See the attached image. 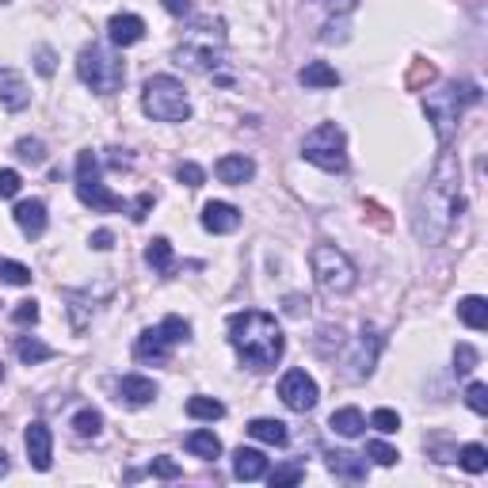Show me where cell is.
I'll return each mask as SVG.
<instances>
[{
	"mask_svg": "<svg viewBox=\"0 0 488 488\" xmlns=\"http://www.w3.org/2000/svg\"><path fill=\"white\" fill-rule=\"evenodd\" d=\"M462 214V165L450 149L438 157L431 180L420 194L416 206V233L428 244H443L447 233L454 230V218Z\"/></svg>",
	"mask_w": 488,
	"mask_h": 488,
	"instance_id": "6da1fadb",
	"label": "cell"
},
{
	"mask_svg": "<svg viewBox=\"0 0 488 488\" xmlns=\"http://www.w3.org/2000/svg\"><path fill=\"white\" fill-rule=\"evenodd\" d=\"M230 344L249 370H271L283 359L286 336L271 313H264V309H244V313L230 317Z\"/></svg>",
	"mask_w": 488,
	"mask_h": 488,
	"instance_id": "7a4b0ae2",
	"label": "cell"
},
{
	"mask_svg": "<svg viewBox=\"0 0 488 488\" xmlns=\"http://www.w3.org/2000/svg\"><path fill=\"white\" fill-rule=\"evenodd\" d=\"M477 104H481V85H474V80H447V85H438L435 92L424 95L428 122L435 126V138L443 149L450 145V138L458 134L462 115Z\"/></svg>",
	"mask_w": 488,
	"mask_h": 488,
	"instance_id": "3957f363",
	"label": "cell"
},
{
	"mask_svg": "<svg viewBox=\"0 0 488 488\" xmlns=\"http://www.w3.org/2000/svg\"><path fill=\"white\" fill-rule=\"evenodd\" d=\"M225 58V23L206 15V20H194V27L184 35V42L176 46V61L191 73H214Z\"/></svg>",
	"mask_w": 488,
	"mask_h": 488,
	"instance_id": "277c9868",
	"label": "cell"
},
{
	"mask_svg": "<svg viewBox=\"0 0 488 488\" xmlns=\"http://www.w3.org/2000/svg\"><path fill=\"white\" fill-rule=\"evenodd\" d=\"M77 77H80V85L92 88L95 95H115L126 80V65L111 46L92 42L77 54Z\"/></svg>",
	"mask_w": 488,
	"mask_h": 488,
	"instance_id": "5b68a950",
	"label": "cell"
},
{
	"mask_svg": "<svg viewBox=\"0 0 488 488\" xmlns=\"http://www.w3.org/2000/svg\"><path fill=\"white\" fill-rule=\"evenodd\" d=\"M141 111L157 122H187L191 119V100H187L184 80H176L168 73L149 77L141 88Z\"/></svg>",
	"mask_w": 488,
	"mask_h": 488,
	"instance_id": "8992f818",
	"label": "cell"
},
{
	"mask_svg": "<svg viewBox=\"0 0 488 488\" xmlns=\"http://www.w3.org/2000/svg\"><path fill=\"white\" fill-rule=\"evenodd\" d=\"M309 264H313L317 286L329 298H344V294L355 290V283H359V271H355L348 252H339L336 244H317V249L309 252Z\"/></svg>",
	"mask_w": 488,
	"mask_h": 488,
	"instance_id": "52a82bcc",
	"label": "cell"
},
{
	"mask_svg": "<svg viewBox=\"0 0 488 488\" xmlns=\"http://www.w3.org/2000/svg\"><path fill=\"white\" fill-rule=\"evenodd\" d=\"M77 199L85 203L95 214H111V210H126V199L115 191H107L104 176H100V157L85 149L77 157Z\"/></svg>",
	"mask_w": 488,
	"mask_h": 488,
	"instance_id": "ba28073f",
	"label": "cell"
},
{
	"mask_svg": "<svg viewBox=\"0 0 488 488\" xmlns=\"http://www.w3.org/2000/svg\"><path fill=\"white\" fill-rule=\"evenodd\" d=\"M302 157L309 165H317L321 172H344L348 168V138L336 122H321L317 130H309L302 141Z\"/></svg>",
	"mask_w": 488,
	"mask_h": 488,
	"instance_id": "9c48e42d",
	"label": "cell"
},
{
	"mask_svg": "<svg viewBox=\"0 0 488 488\" xmlns=\"http://www.w3.org/2000/svg\"><path fill=\"white\" fill-rule=\"evenodd\" d=\"M191 339V324L184 317H165L157 324V329H145L138 336V344H134V355H138V363H168V355L172 348H180Z\"/></svg>",
	"mask_w": 488,
	"mask_h": 488,
	"instance_id": "30bf717a",
	"label": "cell"
},
{
	"mask_svg": "<svg viewBox=\"0 0 488 488\" xmlns=\"http://www.w3.org/2000/svg\"><path fill=\"white\" fill-rule=\"evenodd\" d=\"M279 397H283V404L290 412H313L321 389L305 370H286L283 382H279Z\"/></svg>",
	"mask_w": 488,
	"mask_h": 488,
	"instance_id": "8fae6325",
	"label": "cell"
},
{
	"mask_svg": "<svg viewBox=\"0 0 488 488\" xmlns=\"http://www.w3.org/2000/svg\"><path fill=\"white\" fill-rule=\"evenodd\" d=\"M378 348H382V336L374 329H363V336L355 339V355L348 359V374L351 378H370L374 363H378Z\"/></svg>",
	"mask_w": 488,
	"mask_h": 488,
	"instance_id": "7c38bea8",
	"label": "cell"
},
{
	"mask_svg": "<svg viewBox=\"0 0 488 488\" xmlns=\"http://www.w3.org/2000/svg\"><path fill=\"white\" fill-rule=\"evenodd\" d=\"M23 447H27V458H31V465L42 469V474L54 465V435H50V428H46V424H39V420L27 428V435H23Z\"/></svg>",
	"mask_w": 488,
	"mask_h": 488,
	"instance_id": "4fadbf2b",
	"label": "cell"
},
{
	"mask_svg": "<svg viewBox=\"0 0 488 488\" xmlns=\"http://www.w3.org/2000/svg\"><path fill=\"white\" fill-rule=\"evenodd\" d=\"M203 230L225 237V233H237L240 230V210L233 203H206L203 206Z\"/></svg>",
	"mask_w": 488,
	"mask_h": 488,
	"instance_id": "5bb4252c",
	"label": "cell"
},
{
	"mask_svg": "<svg viewBox=\"0 0 488 488\" xmlns=\"http://www.w3.org/2000/svg\"><path fill=\"white\" fill-rule=\"evenodd\" d=\"M31 104V88H27V80L8 69V65H0V107L5 111H23Z\"/></svg>",
	"mask_w": 488,
	"mask_h": 488,
	"instance_id": "9a60e30c",
	"label": "cell"
},
{
	"mask_svg": "<svg viewBox=\"0 0 488 488\" xmlns=\"http://www.w3.org/2000/svg\"><path fill=\"white\" fill-rule=\"evenodd\" d=\"M12 218H15V225L23 230V237H31V240H39V237L46 233V203H42V199H23V203H15Z\"/></svg>",
	"mask_w": 488,
	"mask_h": 488,
	"instance_id": "2e32d148",
	"label": "cell"
},
{
	"mask_svg": "<svg viewBox=\"0 0 488 488\" xmlns=\"http://www.w3.org/2000/svg\"><path fill=\"white\" fill-rule=\"evenodd\" d=\"M107 39L115 42V46H138L141 39H145V20L141 15H130V12H122V15H111V23H107Z\"/></svg>",
	"mask_w": 488,
	"mask_h": 488,
	"instance_id": "e0dca14e",
	"label": "cell"
},
{
	"mask_svg": "<svg viewBox=\"0 0 488 488\" xmlns=\"http://www.w3.org/2000/svg\"><path fill=\"white\" fill-rule=\"evenodd\" d=\"M218 180L221 184H233V187H244L256 176V160L252 157H244V153H225L221 160H218Z\"/></svg>",
	"mask_w": 488,
	"mask_h": 488,
	"instance_id": "ac0fdd59",
	"label": "cell"
},
{
	"mask_svg": "<svg viewBox=\"0 0 488 488\" xmlns=\"http://www.w3.org/2000/svg\"><path fill=\"white\" fill-rule=\"evenodd\" d=\"M119 401H126L130 409H141V404L157 401V382L141 378V374H126V378L119 382Z\"/></svg>",
	"mask_w": 488,
	"mask_h": 488,
	"instance_id": "d6986e66",
	"label": "cell"
},
{
	"mask_svg": "<svg viewBox=\"0 0 488 488\" xmlns=\"http://www.w3.org/2000/svg\"><path fill=\"white\" fill-rule=\"evenodd\" d=\"M233 477H237V481H264V477H267V458H264V450L240 447V450L233 454Z\"/></svg>",
	"mask_w": 488,
	"mask_h": 488,
	"instance_id": "ffe728a7",
	"label": "cell"
},
{
	"mask_svg": "<svg viewBox=\"0 0 488 488\" xmlns=\"http://www.w3.org/2000/svg\"><path fill=\"white\" fill-rule=\"evenodd\" d=\"M329 469L339 481H366V454H348V450H332L329 454Z\"/></svg>",
	"mask_w": 488,
	"mask_h": 488,
	"instance_id": "44dd1931",
	"label": "cell"
},
{
	"mask_svg": "<svg viewBox=\"0 0 488 488\" xmlns=\"http://www.w3.org/2000/svg\"><path fill=\"white\" fill-rule=\"evenodd\" d=\"M249 435L259 438V443H267V447H286V443H290V431H286L283 420H267V416L252 420V424H249Z\"/></svg>",
	"mask_w": 488,
	"mask_h": 488,
	"instance_id": "7402d4cb",
	"label": "cell"
},
{
	"mask_svg": "<svg viewBox=\"0 0 488 488\" xmlns=\"http://www.w3.org/2000/svg\"><path fill=\"white\" fill-rule=\"evenodd\" d=\"M298 80L305 88H313V92H321V88H336L339 85V73L332 69L329 61H309L305 69L298 73Z\"/></svg>",
	"mask_w": 488,
	"mask_h": 488,
	"instance_id": "603a6c76",
	"label": "cell"
},
{
	"mask_svg": "<svg viewBox=\"0 0 488 488\" xmlns=\"http://www.w3.org/2000/svg\"><path fill=\"white\" fill-rule=\"evenodd\" d=\"M458 317L465 329H474V332H484L488 329V302L481 294H469L458 302Z\"/></svg>",
	"mask_w": 488,
	"mask_h": 488,
	"instance_id": "cb8c5ba5",
	"label": "cell"
},
{
	"mask_svg": "<svg viewBox=\"0 0 488 488\" xmlns=\"http://www.w3.org/2000/svg\"><path fill=\"white\" fill-rule=\"evenodd\" d=\"M184 447H187V454H194V458H218L221 454V438L210 431V428H199V431H191L187 438H184Z\"/></svg>",
	"mask_w": 488,
	"mask_h": 488,
	"instance_id": "d4e9b609",
	"label": "cell"
},
{
	"mask_svg": "<svg viewBox=\"0 0 488 488\" xmlns=\"http://www.w3.org/2000/svg\"><path fill=\"white\" fill-rule=\"evenodd\" d=\"M329 428L336 435H344V438H359L366 431V416L359 409H336L332 420H329Z\"/></svg>",
	"mask_w": 488,
	"mask_h": 488,
	"instance_id": "484cf974",
	"label": "cell"
},
{
	"mask_svg": "<svg viewBox=\"0 0 488 488\" xmlns=\"http://www.w3.org/2000/svg\"><path fill=\"white\" fill-rule=\"evenodd\" d=\"M15 355H20V363L35 366V363L54 359V348L42 344V339H35V336H15Z\"/></svg>",
	"mask_w": 488,
	"mask_h": 488,
	"instance_id": "4316f807",
	"label": "cell"
},
{
	"mask_svg": "<svg viewBox=\"0 0 488 488\" xmlns=\"http://www.w3.org/2000/svg\"><path fill=\"white\" fill-rule=\"evenodd\" d=\"M145 264H149L153 271H160V275H168L172 264H176L172 240H168V237H153V240H149V249H145Z\"/></svg>",
	"mask_w": 488,
	"mask_h": 488,
	"instance_id": "83f0119b",
	"label": "cell"
},
{
	"mask_svg": "<svg viewBox=\"0 0 488 488\" xmlns=\"http://www.w3.org/2000/svg\"><path fill=\"white\" fill-rule=\"evenodd\" d=\"M187 416L191 420H210V424H214V420L225 416V404L218 397H191L187 401Z\"/></svg>",
	"mask_w": 488,
	"mask_h": 488,
	"instance_id": "f1b7e54d",
	"label": "cell"
},
{
	"mask_svg": "<svg viewBox=\"0 0 488 488\" xmlns=\"http://www.w3.org/2000/svg\"><path fill=\"white\" fill-rule=\"evenodd\" d=\"M458 465L465 469V474H484V469H488V450L481 443H465L458 450Z\"/></svg>",
	"mask_w": 488,
	"mask_h": 488,
	"instance_id": "f546056e",
	"label": "cell"
},
{
	"mask_svg": "<svg viewBox=\"0 0 488 488\" xmlns=\"http://www.w3.org/2000/svg\"><path fill=\"white\" fill-rule=\"evenodd\" d=\"M302 481H305V465L302 462H286V465L275 469V474L267 469V484L271 488H286V484H302Z\"/></svg>",
	"mask_w": 488,
	"mask_h": 488,
	"instance_id": "4dcf8cb0",
	"label": "cell"
},
{
	"mask_svg": "<svg viewBox=\"0 0 488 488\" xmlns=\"http://www.w3.org/2000/svg\"><path fill=\"white\" fill-rule=\"evenodd\" d=\"M73 431L80 435V438H95L104 431V416L95 412V409H80L77 416H73Z\"/></svg>",
	"mask_w": 488,
	"mask_h": 488,
	"instance_id": "1f68e13d",
	"label": "cell"
},
{
	"mask_svg": "<svg viewBox=\"0 0 488 488\" xmlns=\"http://www.w3.org/2000/svg\"><path fill=\"white\" fill-rule=\"evenodd\" d=\"M0 283H8V286H27V283H31V267L15 264V259H0Z\"/></svg>",
	"mask_w": 488,
	"mask_h": 488,
	"instance_id": "d6a6232c",
	"label": "cell"
},
{
	"mask_svg": "<svg viewBox=\"0 0 488 488\" xmlns=\"http://www.w3.org/2000/svg\"><path fill=\"white\" fill-rule=\"evenodd\" d=\"M15 157L27 160V165H42V160H46V145L39 138H20V141H15Z\"/></svg>",
	"mask_w": 488,
	"mask_h": 488,
	"instance_id": "836d02e7",
	"label": "cell"
},
{
	"mask_svg": "<svg viewBox=\"0 0 488 488\" xmlns=\"http://www.w3.org/2000/svg\"><path fill=\"white\" fill-rule=\"evenodd\" d=\"M370 428L382 431V435H397L401 431V416L393 409H374L370 412Z\"/></svg>",
	"mask_w": 488,
	"mask_h": 488,
	"instance_id": "e575fe53",
	"label": "cell"
},
{
	"mask_svg": "<svg viewBox=\"0 0 488 488\" xmlns=\"http://www.w3.org/2000/svg\"><path fill=\"white\" fill-rule=\"evenodd\" d=\"M176 180H180L184 187H203L206 184V172L194 165V160H184V165H176Z\"/></svg>",
	"mask_w": 488,
	"mask_h": 488,
	"instance_id": "d590c367",
	"label": "cell"
},
{
	"mask_svg": "<svg viewBox=\"0 0 488 488\" xmlns=\"http://www.w3.org/2000/svg\"><path fill=\"white\" fill-rule=\"evenodd\" d=\"M465 404H469V409H474L477 416H484V412H488V385H484V382H469Z\"/></svg>",
	"mask_w": 488,
	"mask_h": 488,
	"instance_id": "8d00e7d4",
	"label": "cell"
},
{
	"mask_svg": "<svg viewBox=\"0 0 488 488\" xmlns=\"http://www.w3.org/2000/svg\"><path fill=\"white\" fill-rule=\"evenodd\" d=\"M477 359H481L477 348H469V344H458V348H454V370H458V374H469V370L477 366Z\"/></svg>",
	"mask_w": 488,
	"mask_h": 488,
	"instance_id": "74e56055",
	"label": "cell"
},
{
	"mask_svg": "<svg viewBox=\"0 0 488 488\" xmlns=\"http://www.w3.org/2000/svg\"><path fill=\"white\" fill-rule=\"evenodd\" d=\"M366 458H370V462H378V465H397L401 454L389 447V443H366Z\"/></svg>",
	"mask_w": 488,
	"mask_h": 488,
	"instance_id": "f35d334b",
	"label": "cell"
},
{
	"mask_svg": "<svg viewBox=\"0 0 488 488\" xmlns=\"http://www.w3.org/2000/svg\"><path fill=\"white\" fill-rule=\"evenodd\" d=\"M149 474L160 477V481H176V477L184 474V469H180V462H172V458H153V462H149Z\"/></svg>",
	"mask_w": 488,
	"mask_h": 488,
	"instance_id": "ab89813d",
	"label": "cell"
},
{
	"mask_svg": "<svg viewBox=\"0 0 488 488\" xmlns=\"http://www.w3.org/2000/svg\"><path fill=\"white\" fill-rule=\"evenodd\" d=\"M20 172L15 168H0V199H15L20 194Z\"/></svg>",
	"mask_w": 488,
	"mask_h": 488,
	"instance_id": "60d3db41",
	"label": "cell"
},
{
	"mask_svg": "<svg viewBox=\"0 0 488 488\" xmlns=\"http://www.w3.org/2000/svg\"><path fill=\"white\" fill-rule=\"evenodd\" d=\"M15 324H35L39 321V302H20L15 305V313H12Z\"/></svg>",
	"mask_w": 488,
	"mask_h": 488,
	"instance_id": "b9f144b4",
	"label": "cell"
},
{
	"mask_svg": "<svg viewBox=\"0 0 488 488\" xmlns=\"http://www.w3.org/2000/svg\"><path fill=\"white\" fill-rule=\"evenodd\" d=\"M149 206H153V194H138L134 203H126V210H130V218H134V221H145Z\"/></svg>",
	"mask_w": 488,
	"mask_h": 488,
	"instance_id": "7bdbcfd3",
	"label": "cell"
},
{
	"mask_svg": "<svg viewBox=\"0 0 488 488\" xmlns=\"http://www.w3.org/2000/svg\"><path fill=\"white\" fill-rule=\"evenodd\" d=\"M35 65H39L42 77H54V50H50V46H39V50H35Z\"/></svg>",
	"mask_w": 488,
	"mask_h": 488,
	"instance_id": "ee69618b",
	"label": "cell"
},
{
	"mask_svg": "<svg viewBox=\"0 0 488 488\" xmlns=\"http://www.w3.org/2000/svg\"><path fill=\"white\" fill-rule=\"evenodd\" d=\"M88 244H92L95 252H107L111 244H115V233H111V230H95V233L88 237Z\"/></svg>",
	"mask_w": 488,
	"mask_h": 488,
	"instance_id": "f6af8a7d",
	"label": "cell"
},
{
	"mask_svg": "<svg viewBox=\"0 0 488 488\" xmlns=\"http://www.w3.org/2000/svg\"><path fill=\"white\" fill-rule=\"evenodd\" d=\"M160 5H165L168 15H180V20H184V15H191V0H160Z\"/></svg>",
	"mask_w": 488,
	"mask_h": 488,
	"instance_id": "bcb514c9",
	"label": "cell"
},
{
	"mask_svg": "<svg viewBox=\"0 0 488 488\" xmlns=\"http://www.w3.org/2000/svg\"><path fill=\"white\" fill-rule=\"evenodd\" d=\"M321 5L329 8V12H339V15H344V12H351L355 5H359V0H321Z\"/></svg>",
	"mask_w": 488,
	"mask_h": 488,
	"instance_id": "7dc6e473",
	"label": "cell"
},
{
	"mask_svg": "<svg viewBox=\"0 0 488 488\" xmlns=\"http://www.w3.org/2000/svg\"><path fill=\"white\" fill-rule=\"evenodd\" d=\"M5 474H8V454L0 450V477H5Z\"/></svg>",
	"mask_w": 488,
	"mask_h": 488,
	"instance_id": "c3c4849f",
	"label": "cell"
},
{
	"mask_svg": "<svg viewBox=\"0 0 488 488\" xmlns=\"http://www.w3.org/2000/svg\"><path fill=\"white\" fill-rule=\"evenodd\" d=\"M0 378H5V366H0Z\"/></svg>",
	"mask_w": 488,
	"mask_h": 488,
	"instance_id": "681fc988",
	"label": "cell"
}]
</instances>
